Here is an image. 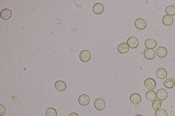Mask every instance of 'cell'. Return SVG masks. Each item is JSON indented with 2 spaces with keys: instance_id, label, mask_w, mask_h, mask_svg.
I'll list each match as a JSON object with an SVG mask.
<instances>
[{
  "instance_id": "1",
  "label": "cell",
  "mask_w": 175,
  "mask_h": 116,
  "mask_svg": "<svg viewBox=\"0 0 175 116\" xmlns=\"http://www.w3.org/2000/svg\"><path fill=\"white\" fill-rule=\"evenodd\" d=\"M144 85L146 89L149 90H153L155 89L156 86V83L155 80L152 78L146 79L144 81Z\"/></svg>"
},
{
  "instance_id": "2",
  "label": "cell",
  "mask_w": 175,
  "mask_h": 116,
  "mask_svg": "<svg viewBox=\"0 0 175 116\" xmlns=\"http://www.w3.org/2000/svg\"><path fill=\"white\" fill-rule=\"evenodd\" d=\"M91 55L90 52L88 50H83L81 51L79 55V58L80 60L83 62L89 61L90 60Z\"/></svg>"
},
{
  "instance_id": "3",
  "label": "cell",
  "mask_w": 175,
  "mask_h": 116,
  "mask_svg": "<svg viewBox=\"0 0 175 116\" xmlns=\"http://www.w3.org/2000/svg\"><path fill=\"white\" fill-rule=\"evenodd\" d=\"M95 108L97 110L102 111L106 107L105 102L102 99H98L95 100L94 103Z\"/></svg>"
},
{
  "instance_id": "4",
  "label": "cell",
  "mask_w": 175,
  "mask_h": 116,
  "mask_svg": "<svg viewBox=\"0 0 175 116\" xmlns=\"http://www.w3.org/2000/svg\"><path fill=\"white\" fill-rule=\"evenodd\" d=\"M127 44L130 48L135 49L137 48L138 46L139 42L137 38L132 36L128 38Z\"/></svg>"
},
{
  "instance_id": "5",
  "label": "cell",
  "mask_w": 175,
  "mask_h": 116,
  "mask_svg": "<svg viewBox=\"0 0 175 116\" xmlns=\"http://www.w3.org/2000/svg\"><path fill=\"white\" fill-rule=\"evenodd\" d=\"M135 25L137 29L142 30L145 29L147 24L145 20L142 18H138L135 20Z\"/></svg>"
},
{
  "instance_id": "6",
  "label": "cell",
  "mask_w": 175,
  "mask_h": 116,
  "mask_svg": "<svg viewBox=\"0 0 175 116\" xmlns=\"http://www.w3.org/2000/svg\"><path fill=\"white\" fill-rule=\"evenodd\" d=\"M78 101L79 103L81 105L86 106L90 103V97L86 94H83L81 95L78 98Z\"/></svg>"
},
{
  "instance_id": "7",
  "label": "cell",
  "mask_w": 175,
  "mask_h": 116,
  "mask_svg": "<svg viewBox=\"0 0 175 116\" xmlns=\"http://www.w3.org/2000/svg\"><path fill=\"white\" fill-rule=\"evenodd\" d=\"M0 16L1 19L7 21L9 20L12 17V11L8 9H4L1 11Z\"/></svg>"
},
{
  "instance_id": "8",
  "label": "cell",
  "mask_w": 175,
  "mask_h": 116,
  "mask_svg": "<svg viewBox=\"0 0 175 116\" xmlns=\"http://www.w3.org/2000/svg\"><path fill=\"white\" fill-rule=\"evenodd\" d=\"M157 97L159 100L164 101L166 99L168 96L167 92L164 89H160L157 92Z\"/></svg>"
},
{
  "instance_id": "9",
  "label": "cell",
  "mask_w": 175,
  "mask_h": 116,
  "mask_svg": "<svg viewBox=\"0 0 175 116\" xmlns=\"http://www.w3.org/2000/svg\"><path fill=\"white\" fill-rule=\"evenodd\" d=\"M104 7L102 3H97L93 6L92 10L93 13L97 15H100L104 11Z\"/></svg>"
},
{
  "instance_id": "10",
  "label": "cell",
  "mask_w": 175,
  "mask_h": 116,
  "mask_svg": "<svg viewBox=\"0 0 175 116\" xmlns=\"http://www.w3.org/2000/svg\"><path fill=\"white\" fill-rule=\"evenodd\" d=\"M144 44L146 48L152 50L156 47L157 42L153 38H149L145 41Z\"/></svg>"
},
{
  "instance_id": "11",
  "label": "cell",
  "mask_w": 175,
  "mask_h": 116,
  "mask_svg": "<svg viewBox=\"0 0 175 116\" xmlns=\"http://www.w3.org/2000/svg\"><path fill=\"white\" fill-rule=\"evenodd\" d=\"M144 56L146 59L148 60L153 59L155 57V52L153 50L147 49L144 51Z\"/></svg>"
},
{
  "instance_id": "12",
  "label": "cell",
  "mask_w": 175,
  "mask_h": 116,
  "mask_svg": "<svg viewBox=\"0 0 175 116\" xmlns=\"http://www.w3.org/2000/svg\"><path fill=\"white\" fill-rule=\"evenodd\" d=\"M141 100L142 98L141 96L138 93H133L130 97V101L133 104H138L141 102Z\"/></svg>"
},
{
  "instance_id": "13",
  "label": "cell",
  "mask_w": 175,
  "mask_h": 116,
  "mask_svg": "<svg viewBox=\"0 0 175 116\" xmlns=\"http://www.w3.org/2000/svg\"><path fill=\"white\" fill-rule=\"evenodd\" d=\"M117 50L118 52L120 54H125L129 51V47L127 43L123 42L119 45L118 46Z\"/></svg>"
},
{
  "instance_id": "14",
  "label": "cell",
  "mask_w": 175,
  "mask_h": 116,
  "mask_svg": "<svg viewBox=\"0 0 175 116\" xmlns=\"http://www.w3.org/2000/svg\"><path fill=\"white\" fill-rule=\"evenodd\" d=\"M168 52L166 49L163 46H160L157 49L156 54L159 57L164 58L167 55Z\"/></svg>"
},
{
  "instance_id": "15",
  "label": "cell",
  "mask_w": 175,
  "mask_h": 116,
  "mask_svg": "<svg viewBox=\"0 0 175 116\" xmlns=\"http://www.w3.org/2000/svg\"><path fill=\"white\" fill-rule=\"evenodd\" d=\"M54 86L56 90L59 92L64 91L66 88V83L62 80L57 81L55 83Z\"/></svg>"
},
{
  "instance_id": "16",
  "label": "cell",
  "mask_w": 175,
  "mask_h": 116,
  "mask_svg": "<svg viewBox=\"0 0 175 116\" xmlns=\"http://www.w3.org/2000/svg\"><path fill=\"white\" fill-rule=\"evenodd\" d=\"M156 75L159 79H164L167 76V72L164 68H159L156 71Z\"/></svg>"
},
{
  "instance_id": "17",
  "label": "cell",
  "mask_w": 175,
  "mask_h": 116,
  "mask_svg": "<svg viewBox=\"0 0 175 116\" xmlns=\"http://www.w3.org/2000/svg\"><path fill=\"white\" fill-rule=\"evenodd\" d=\"M174 18L172 16L168 15H165L162 19V22L164 25L167 26L172 25L174 22Z\"/></svg>"
},
{
  "instance_id": "18",
  "label": "cell",
  "mask_w": 175,
  "mask_h": 116,
  "mask_svg": "<svg viewBox=\"0 0 175 116\" xmlns=\"http://www.w3.org/2000/svg\"><path fill=\"white\" fill-rule=\"evenodd\" d=\"M145 96L146 99L150 101H155L157 98L155 92L152 90L147 91L145 94Z\"/></svg>"
},
{
  "instance_id": "19",
  "label": "cell",
  "mask_w": 175,
  "mask_h": 116,
  "mask_svg": "<svg viewBox=\"0 0 175 116\" xmlns=\"http://www.w3.org/2000/svg\"><path fill=\"white\" fill-rule=\"evenodd\" d=\"M164 84L166 88L170 89L173 88L175 85V81L174 79L168 78L164 81Z\"/></svg>"
},
{
  "instance_id": "20",
  "label": "cell",
  "mask_w": 175,
  "mask_h": 116,
  "mask_svg": "<svg viewBox=\"0 0 175 116\" xmlns=\"http://www.w3.org/2000/svg\"><path fill=\"white\" fill-rule=\"evenodd\" d=\"M167 15L171 16L175 15V7L173 5H170L167 7L165 9Z\"/></svg>"
},
{
  "instance_id": "21",
  "label": "cell",
  "mask_w": 175,
  "mask_h": 116,
  "mask_svg": "<svg viewBox=\"0 0 175 116\" xmlns=\"http://www.w3.org/2000/svg\"><path fill=\"white\" fill-rule=\"evenodd\" d=\"M46 115V116H57V112L56 109L54 108L50 107L47 109Z\"/></svg>"
},
{
  "instance_id": "22",
  "label": "cell",
  "mask_w": 175,
  "mask_h": 116,
  "mask_svg": "<svg viewBox=\"0 0 175 116\" xmlns=\"http://www.w3.org/2000/svg\"><path fill=\"white\" fill-rule=\"evenodd\" d=\"M162 102L159 100L154 101L152 103V107L155 110L157 111L160 109L162 106Z\"/></svg>"
},
{
  "instance_id": "23",
  "label": "cell",
  "mask_w": 175,
  "mask_h": 116,
  "mask_svg": "<svg viewBox=\"0 0 175 116\" xmlns=\"http://www.w3.org/2000/svg\"><path fill=\"white\" fill-rule=\"evenodd\" d=\"M156 116H167L168 114L165 110L160 109L156 111L155 113Z\"/></svg>"
},
{
  "instance_id": "24",
  "label": "cell",
  "mask_w": 175,
  "mask_h": 116,
  "mask_svg": "<svg viewBox=\"0 0 175 116\" xmlns=\"http://www.w3.org/2000/svg\"><path fill=\"white\" fill-rule=\"evenodd\" d=\"M6 111V107L3 105H0V115L2 116L5 115Z\"/></svg>"
},
{
  "instance_id": "25",
  "label": "cell",
  "mask_w": 175,
  "mask_h": 116,
  "mask_svg": "<svg viewBox=\"0 0 175 116\" xmlns=\"http://www.w3.org/2000/svg\"><path fill=\"white\" fill-rule=\"evenodd\" d=\"M68 116H79L78 114L75 113H72L69 115Z\"/></svg>"
},
{
  "instance_id": "26",
  "label": "cell",
  "mask_w": 175,
  "mask_h": 116,
  "mask_svg": "<svg viewBox=\"0 0 175 116\" xmlns=\"http://www.w3.org/2000/svg\"><path fill=\"white\" fill-rule=\"evenodd\" d=\"M135 116H143L141 115H139V114H138V115H136Z\"/></svg>"
},
{
  "instance_id": "27",
  "label": "cell",
  "mask_w": 175,
  "mask_h": 116,
  "mask_svg": "<svg viewBox=\"0 0 175 116\" xmlns=\"http://www.w3.org/2000/svg\"></svg>"
}]
</instances>
